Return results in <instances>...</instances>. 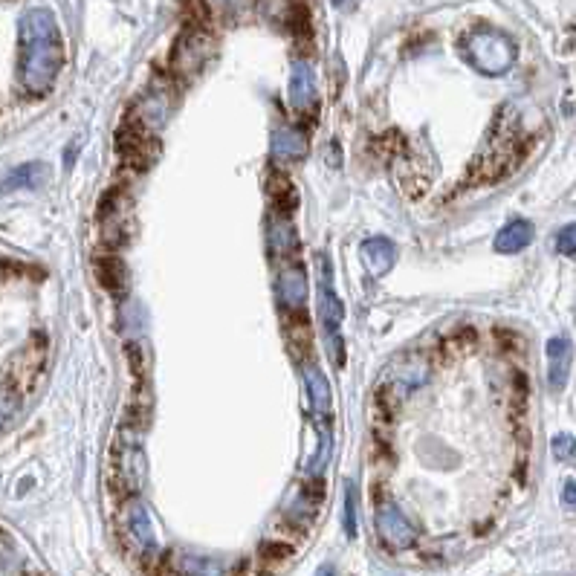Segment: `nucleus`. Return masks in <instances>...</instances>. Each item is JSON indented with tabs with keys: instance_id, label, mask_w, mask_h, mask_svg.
<instances>
[{
	"instance_id": "0eeeda50",
	"label": "nucleus",
	"mask_w": 576,
	"mask_h": 576,
	"mask_svg": "<svg viewBox=\"0 0 576 576\" xmlns=\"http://www.w3.org/2000/svg\"><path fill=\"white\" fill-rule=\"evenodd\" d=\"M24 406V374H0V432L15 420Z\"/></svg>"
},
{
	"instance_id": "aec40b11",
	"label": "nucleus",
	"mask_w": 576,
	"mask_h": 576,
	"mask_svg": "<svg viewBox=\"0 0 576 576\" xmlns=\"http://www.w3.org/2000/svg\"><path fill=\"white\" fill-rule=\"evenodd\" d=\"M565 504H568V510H574V498H576V493H574V481H565Z\"/></svg>"
},
{
	"instance_id": "f3484780",
	"label": "nucleus",
	"mask_w": 576,
	"mask_h": 576,
	"mask_svg": "<svg viewBox=\"0 0 576 576\" xmlns=\"http://www.w3.org/2000/svg\"><path fill=\"white\" fill-rule=\"evenodd\" d=\"M345 530H348L351 539L357 536V490L351 484H348V493H345Z\"/></svg>"
},
{
	"instance_id": "1a4fd4ad",
	"label": "nucleus",
	"mask_w": 576,
	"mask_h": 576,
	"mask_svg": "<svg viewBox=\"0 0 576 576\" xmlns=\"http://www.w3.org/2000/svg\"><path fill=\"white\" fill-rule=\"evenodd\" d=\"M278 299L290 310H299L307 302V273L302 267L281 270V275H278Z\"/></svg>"
},
{
	"instance_id": "6e6552de",
	"label": "nucleus",
	"mask_w": 576,
	"mask_h": 576,
	"mask_svg": "<svg viewBox=\"0 0 576 576\" xmlns=\"http://www.w3.org/2000/svg\"><path fill=\"white\" fill-rule=\"evenodd\" d=\"M290 102L296 110H310L316 105V79L310 64L296 61L290 73Z\"/></svg>"
},
{
	"instance_id": "6ab92c4d",
	"label": "nucleus",
	"mask_w": 576,
	"mask_h": 576,
	"mask_svg": "<svg viewBox=\"0 0 576 576\" xmlns=\"http://www.w3.org/2000/svg\"><path fill=\"white\" fill-rule=\"evenodd\" d=\"M553 458H559V461H571V458H574V440L568 438V435L553 440Z\"/></svg>"
},
{
	"instance_id": "7ed1b4c3",
	"label": "nucleus",
	"mask_w": 576,
	"mask_h": 576,
	"mask_svg": "<svg viewBox=\"0 0 576 576\" xmlns=\"http://www.w3.org/2000/svg\"><path fill=\"white\" fill-rule=\"evenodd\" d=\"M319 313H322V330H325V345L336 365H345V339H342V319L345 307L339 302L333 281H330V261L322 258V278H319Z\"/></svg>"
},
{
	"instance_id": "2eb2a0df",
	"label": "nucleus",
	"mask_w": 576,
	"mask_h": 576,
	"mask_svg": "<svg viewBox=\"0 0 576 576\" xmlns=\"http://www.w3.org/2000/svg\"><path fill=\"white\" fill-rule=\"evenodd\" d=\"M426 380H429V365H426L420 357L403 359V362L397 365V383L403 385L406 391H412L417 385H423Z\"/></svg>"
},
{
	"instance_id": "9b49d317",
	"label": "nucleus",
	"mask_w": 576,
	"mask_h": 576,
	"mask_svg": "<svg viewBox=\"0 0 576 576\" xmlns=\"http://www.w3.org/2000/svg\"><path fill=\"white\" fill-rule=\"evenodd\" d=\"M530 241H533V226L527 220H513L495 235V249L501 255H516L530 247Z\"/></svg>"
},
{
	"instance_id": "a211bd4d",
	"label": "nucleus",
	"mask_w": 576,
	"mask_h": 576,
	"mask_svg": "<svg viewBox=\"0 0 576 576\" xmlns=\"http://www.w3.org/2000/svg\"><path fill=\"white\" fill-rule=\"evenodd\" d=\"M556 249H559V255H565V258H574L576 255V229L574 223H568L559 235H556Z\"/></svg>"
},
{
	"instance_id": "20e7f679",
	"label": "nucleus",
	"mask_w": 576,
	"mask_h": 576,
	"mask_svg": "<svg viewBox=\"0 0 576 576\" xmlns=\"http://www.w3.org/2000/svg\"><path fill=\"white\" fill-rule=\"evenodd\" d=\"M377 530H380V539H383L388 550L412 548L414 539H417L412 522L400 513L397 504H383V507H380V513H377Z\"/></svg>"
},
{
	"instance_id": "f03ea898",
	"label": "nucleus",
	"mask_w": 576,
	"mask_h": 576,
	"mask_svg": "<svg viewBox=\"0 0 576 576\" xmlns=\"http://www.w3.org/2000/svg\"><path fill=\"white\" fill-rule=\"evenodd\" d=\"M467 61L484 76H504L516 64V41L501 29H475L464 41Z\"/></svg>"
},
{
	"instance_id": "dca6fc26",
	"label": "nucleus",
	"mask_w": 576,
	"mask_h": 576,
	"mask_svg": "<svg viewBox=\"0 0 576 576\" xmlns=\"http://www.w3.org/2000/svg\"><path fill=\"white\" fill-rule=\"evenodd\" d=\"M270 247H273L278 255H290V252L296 249V232H293V226L284 218L270 223Z\"/></svg>"
},
{
	"instance_id": "423d86ee",
	"label": "nucleus",
	"mask_w": 576,
	"mask_h": 576,
	"mask_svg": "<svg viewBox=\"0 0 576 576\" xmlns=\"http://www.w3.org/2000/svg\"><path fill=\"white\" fill-rule=\"evenodd\" d=\"M359 258H362L368 275L383 278V275L391 273L394 264H397V247H394L388 238H368V241H362V247H359Z\"/></svg>"
},
{
	"instance_id": "ddd939ff",
	"label": "nucleus",
	"mask_w": 576,
	"mask_h": 576,
	"mask_svg": "<svg viewBox=\"0 0 576 576\" xmlns=\"http://www.w3.org/2000/svg\"><path fill=\"white\" fill-rule=\"evenodd\" d=\"M304 383H307V394H310L313 414H316L319 420H325L330 414V406H333V391H330L328 377H322V371H316V368H307Z\"/></svg>"
},
{
	"instance_id": "4468645a",
	"label": "nucleus",
	"mask_w": 576,
	"mask_h": 576,
	"mask_svg": "<svg viewBox=\"0 0 576 576\" xmlns=\"http://www.w3.org/2000/svg\"><path fill=\"white\" fill-rule=\"evenodd\" d=\"M47 183V168L41 163L21 165L18 171H12L3 183H0V192H15V189H38Z\"/></svg>"
},
{
	"instance_id": "412c9836",
	"label": "nucleus",
	"mask_w": 576,
	"mask_h": 576,
	"mask_svg": "<svg viewBox=\"0 0 576 576\" xmlns=\"http://www.w3.org/2000/svg\"><path fill=\"white\" fill-rule=\"evenodd\" d=\"M348 0H333V6H345Z\"/></svg>"
},
{
	"instance_id": "39448f33",
	"label": "nucleus",
	"mask_w": 576,
	"mask_h": 576,
	"mask_svg": "<svg viewBox=\"0 0 576 576\" xmlns=\"http://www.w3.org/2000/svg\"><path fill=\"white\" fill-rule=\"evenodd\" d=\"M125 530H128V536L134 539V545H137L139 550L157 548V530H154V519H151L148 507H145L139 498L128 501V507H125Z\"/></svg>"
},
{
	"instance_id": "f8f14e48",
	"label": "nucleus",
	"mask_w": 576,
	"mask_h": 576,
	"mask_svg": "<svg viewBox=\"0 0 576 576\" xmlns=\"http://www.w3.org/2000/svg\"><path fill=\"white\" fill-rule=\"evenodd\" d=\"M273 154L278 160H304L307 154V139L299 128L281 125L273 131Z\"/></svg>"
},
{
	"instance_id": "9d476101",
	"label": "nucleus",
	"mask_w": 576,
	"mask_h": 576,
	"mask_svg": "<svg viewBox=\"0 0 576 576\" xmlns=\"http://www.w3.org/2000/svg\"><path fill=\"white\" fill-rule=\"evenodd\" d=\"M568 365H571V345L568 339L556 336L548 342V383L553 391H559L568 380Z\"/></svg>"
},
{
	"instance_id": "f257e3e1",
	"label": "nucleus",
	"mask_w": 576,
	"mask_h": 576,
	"mask_svg": "<svg viewBox=\"0 0 576 576\" xmlns=\"http://www.w3.org/2000/svg\"><path fill=\"white\" fill-rule=\"evenodd\" d=\"M21 38V84L32 96H44L55 84V76L64 64V47L58 24L50 9H29L18 24Z\"/></svg>"
}]
</instances>
